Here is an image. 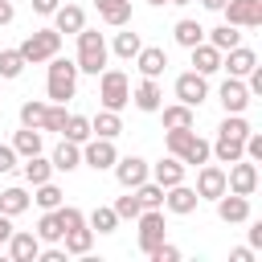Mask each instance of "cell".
<instances>
[{"mask_svg":"<svg viewBox=\"0 0 262 262\" xmlns=\"http://www.w3.org/2000/svg\"><path fill=\"white\" fill-rule=\"evenodd\" d=\"M221 12H225V20L237 25V29H258V25H262V0H225Z\"/></svg>","mask_w":262,"mask_h":262,"instance_id":"cell-9","label":"cell"},{"mask_svg":"<svg viewBox=\"0 0 262 262\" xmlns=\"http://www.w3.org/2000/svg\"><path fill=\"white\" fill-rule=\"evenodd\" d=\"M217 217H221L225 225L250 221V196H242V192H221V196H217Z\"/></svg>","mask_w":262,"mask_h":262,"instance_id":"cell-15","label":"cell"},{"mask_svg":"<svg viewBox=\"0 0 262 262\" xmlns=\"http://www.w3.org/2000/svg\"><path fill=\"white\" fill-rule=\"evenodd\" d=\"M61 0H33V12H41V16H53V8H57Z\"/></svg>","mask_w":262,"mask_h":262,"instance_id":"cell-47","label":"cell"},{"mask_svg":"<svg viewBox=\"0 0 262 262\" xmlns=\"http://www.w3.org/2000/svg\"><path fill=\"white\" fill-rule=\"evenodd\" d=\"M147 258H151V262H176V258H180V250H176V246H168V242H160Z\"/></svg>","mask_w":262,"mask_h":262,"instance_id":"cell-44","label":"cell"},{"mask_svg":"<svg viewBox=\"0 0 262 262\" xmlns=\"http://www.w3.org/2000/svg\"><path fill=\"white\" fill-rule=\"evenodd\" d=\"M196 205H201V196H196V188H188L184 180L172 184V188H164V209H168V213L188 217V213H196Z\"/></svg>","mask_w":262,"mask_h":262,"instance_id":"cell-14","label":"cell"},{"mask_svg":"<svg viewBox=\"0 0 262 262\" xmlns=\"http://www.w3.org/2000/svg\"><path fill=\"white\" fill-rule=\"evenodd\" d=\"M254 66H258V53L250 45H233L221 53V70H229V78H246Z\"/></svg>","mask_w":262,"mask_h":262,"instance_id":"cell-17","label":"cell"},{"mask_svg":"<svg viewBox=\"0 0 262 262\" xmlns=\"http://www.w3.org/2000/svg\"><path fill=\"white\" fill-rule=\"evenodd\" d=\"M86 225H90V229H98V233H115V225H119V213H115L111 205H98V209L86 217Z\"/></svg>","mask_w":262,"mask_h":262,"instance_id":"cell-39","label":"cell"},{"mask_svg":"<svg viewBox=\"0 0 262 262\" xmlns=\"http://www.w3.org/2000/svg\"><path fill=\"white\" fill-rule=\"evenodd\" d=\"M16 49H20V57H25L29 66H41V61H49L53 53H61V33H57V29H37V33H29Z\"/></svg>","mask_w":262,"mask_h":262,"instance_id":"cell-4","label":"cell"},{"mask_svg":"<svg viewBox=\"0 0 262 262\" xmlns=\"http://www.w3.org/2000/svg\"><path fill=\"white\" fill-rule=\"evenodd\" d=\"M229 258H233V262H254V250H250V246H237Z\"/></svg>","mask_w":262,"mask_h":262,"instance_id":"cell-51","label":"cell"},{"mask_svg":"<svg viewBox=\"0 0 262 262\" xmlns=\"http://www.w3.org/2000/svg\"><path fill=\"white\" fill-rule=\"evenodd\" d=\"M135 221H139V250L151 254V250L164 242V233H168V225H164V209H143Z\"/></svg>","mask_w":262,"mask_h":262,"instance_id":"cell-7","label":"cell"},{"mask_svg":"<svg viewBox=\"0 0 262 262\" xmlns=\"http://www.w3.org/2000/svg\"><path fill=\"white\" fill-rule=\"evenodd\" d=\"M37 258H41V262H66L70 254H66V246H57V242H53V246H49V250H41Z\"/></svg>","mask_w":262,"mask_h":262,"instance_id":"cell-46","label":"cell"},{"mask_svg":"<svg viewBox=\"0 0 262 262\" xmlns=\"http://www.w3.org/2000/svg\"><path fill=\"white\" fill-rule=\"evenodd\" d=\"M172 37H176V45H184V49H192V45H201L205 41V29L196 25V20H176V29H172Z\"/></svg>","mask_w":262,"mask_h":262,"instance_id":"cell-33","label":"cell"},{"mask_svg":"<svg viewBox=\"0 0 262 262\" xmlns=\"http://www.w3.org/2000/svg\"><path fill=\"white\" fill-rule=\"evenodd\" d=\"M164 147L184 164V168H201L213 151H209V139H201L192 127H172V131H164Z\"/></svg>","mask_w":262,"mask_h":262,"instance_id":"cell-1","label":"cell"},{"mask_svg":"<svg viewBox=\"0 0 262 262\" xmlns=\"http://www.w3.org/2000/svg\"><path fill=\"white\" fill-rule=\"evenodd\" d=\"M160 115H164V131H172V127H192V123H196V111H192V106H184V102L160 106Z\"/></svg>","mask_w":262,"mask_h":262,"instance_id":"cell-31","label":"cell"},{"mask_svg":"<svg viewBox=\"0 0 262 262\" xmlns=\"http://www.w3.org/2000/svg\"><path fill=\"white\" fill-rule=\"evenodd\" d=\"M61 139H70V143H86V139H90V119H86V115H70L66 127H61Z\"/></svg>","mask_w":262,"mask_h":262,"instance_id":"cell-37","label":"cell"},{"mask_svg":"<svg viewBox=\"0 0 262 262\" xmlns=\"http://www.w3.org/2000/svg\"><path fill=\"white\" fill-rule=\"evenodd\" d=\"M45 106H49V102H41V98H25V102H20V127H37V131H41Z\"/></svg>","mask_w":262,"mask_h":262,"instance_id":"cell-36","label":"cell"},{"mask_svg":"<svg viewBox=\"0 0 262 262\" xmlns=\"http://www.w3.org/2000/svg\"><path fill=\"white\" fill-rule=\"evenodd\" d=\"M111 209L119 213V221H135V217L143 213V205H139V196H135V188H127V196H119V201H115Z\"/></svg>","mask_w":262,"mask_h":262,"instance_id":"cell-42","label":"cell"},{"mask_svg":"<svg viewBox=\"0 0 262 262\" xmlns=\"http://www.w3.org/2000/svg\"><path fill=\"white\" fill-rule=\"evenodd\" d=\"M258 188V164L254 160H233L229 164V172H225V192H242V196H250Z\"/></svg>","mask_w":262,"mask_h":262,"instance_id":"cell-6","label":"cell"},{"mask_svg":"<svg viewBox=\"0 0 262 262\" xmlns=\"http://www.w3.org/2000/svg\"><path fill=\"white\" fill-rule=\"evenodd\" d=\"M201 4H205L209 12H221V4H225V0H201Z\"/></svg>","mask_w":262,"mask_h":262,"instance_id":"cell-52","label":"cell"},{"mask_svg":"<svg viewBox=\"0 0 262 262\" xmlns=\"http://www.w3.org/2000/svg\"><path fill=\"white\" fill-rule=\"evenodd\" d=\"M29 205H33V196H29L20 184H12V188H0V213H4V217H20Z\"/></svg>","mask_w":262,"mask_h":262,"instance_id":"cell-26","label":"cell"},{"mask_svg":"<svg viewBox=\"0 0 262 262\" xmlns=\"http://www.w3.org/2000/svg\"><path fill=\"white\" fill-rule=\"evenodd\" d=\"M45 94H49V102H70V98L78 94V66H74L70 57H61V53H53V57H49Z\"/></svg>","mask_w":262,"mask_h":262,"instance_id":"cell-3","label":"cell"},{"mask_svg":"<svg viewBox=\"0 0 262 262\" xmlns=\"http://www.w3.org/2000/svg\"><path fill=\"white\" fill-rule=\"evenodd\" d=\"M90 135H98V139H119L123 135V119H119V111H98L94 119H90Z\"/></svg>","mask_w":262,"mask_h":262,"instance_id":"cell-23","label":"cell"},{"mask_svg":"<svg viewBox=\"0 0 262 262\" xmlns=\"http://www.w3.org/2000/svg\"><path fill=\"white\" fill-rule=\"evenodd\" d=\"M12 16H16L12 0H0V29H4V25H12Z\"/></svg>","mask_w":262,"mask_h":262,"instance_id":"cell-48","label":"cell"},{"mask_svg":"<svg viewBox=\"0 0 262 262\" xmlns=\"http://www.w3.org/2000/svg\"><path fill=\"white\" fill-rule=\"evenodd\" d=\"M115 160H119V151H115V139H98V135H90V139L82 143V164H86V168H94V172H106Z\"/></svg>","mask_w":262,"mask_h":262,"instance_id":"cell-8","label":"cell"},{"mask_svg":"<svg viewBox=\"0 0 262 262\" xmlns=\"http://www.w3.org/2000/svg\"><path fill=\"white\" fill-rule=\"evenodd\" d=\"M33 201H37L41 209H57L66 196H61V188H57L53 180H45V184H33Z\"/></svg>","mask_w":262,"mask_h":262,"instance_id":"cell-41","label":"cell"},{"mask_svg":"<svg viewBox=\"0 0 262 262\" xmlns=\"http://www.w3.org/2000/svg\"><path fill=\"white\" fill-rule=\"evenodd\" d=\"M250 250H262V221L250 225Z\"/></svg>","mask_w":262,"mask_h":262,"instance_id":"cell-49","label":"cell"},{"mask_svg":"<svg viewBox=\"0 0 262 262\" xmlns=\"http://www.w3.org/2000/svg\"><path fill=\"white\" fill-rule=\"evenodd\" d=\"M33 233H37V237H41V246H45V242H49V246H53V242H61V233H66V229H61V225H57V213H53V209H45V213H41V221H37V229H33Z\"/></svg>","mask_w":262,"mask_h":262,"instance_id":"cell-34","label":"cell"},{"mask_svg":"<svg viewBox=\"0 0 262 262\" xmlns=\"http://www.w3.org/2000/svg\"><path fill=\"white\" fill-rule=\"evenodd\" d=\"M209 151L217 156V164H233V160H242V139H233V135H221V131H217V139L209 143Z\"/></svg>","mask_w":262,"mask_h":262,"instance_id":"cell-32","label":"cell"},{"mask_svg":"<svg viewBox=\"0 0 262 262\" xmlns=\"http://www.w3.org/2000/svg\"><path fill=\"white\" fill-rule=\"evenodd\" d=\"M168 4H180V8H184V4H192V0H168Z\"/></svg>","mask_w":262,"mask_h":262,"instance_id":"cell-53","label":"cell"},{"mask_svg":"<svg viewBox=\"0 0 262 262\" xmlns=\"http://www.w3.org/2000/svg\"><path fill=\"white\" fill-rule=\"evenodd\" d=\"M205 41L213 45V49H233V45H242V33H237V25H229V20H221L217 29H205Z\"/></svg>","mask_w":262,"mask_h":262,"instance_id":"cell-28","label":"cell"},{"mask_svg":"<svg viewBox=\"0 0 262 262\" xmlns=\"http://www.w3.org/2000/svg\"><path fill=\"white\" fill-rule=\"evenodd\" d=\"M131 61L139 66V74H143V78H164V70H168V53H164L160 45H143Z\"/></svg>","mask_w":262,"mask_h":262,"instance_id":"cell-19","label":"cell"},{"mask_svg":"<svg viewBox=\"0 0 262 262\" xmlns=\"http://www.w3.org/2000/svg\"><path fill=\"white\" fill-rule=\"evenodd\" d=\"M217 102L225 106V115H246V106H250L254 98H250V90H246L242 78H225V82L217 86Z\"/></svg>","mask_w":262,"mask_h":262,"instance_id":"cell-10","label":"cell"},{"mask_svg":"<svg viewBox=\"0 0 262 262\" xmlns=\"http://www.w3.org/2000/svg\"><path fill=\"white\" fill-rule=\"evenodd\" d=\"M94 8H98V16H102L106 25H115V29H123V25L131 20V0H94Z\"/></svg>","mask_w":262,"mask_h":262,"instance_id":"cell-27","label":"cell"},{"mask_svg":"<svg viewBox=\"0 0 262 262\" xmlns=\"http://www.w3.org/2000/svg\"><path fill=\"white\" fill-rule=\"evenodd\" d=\"M82 25H86V12L78 4H57L53 8V29L57 33H78Z\"/></svg>","mask_w":262,"mask_h":262,"instance_id":"cell-24","label":"cell"},{"mask_svg":"<svg viewBox=\"0 0 262 262\" xmlns=\"http://www.w3.org/2000/svg\"><path fill=\"white\" fill-rule=\"evenodd\" d=\"M111 49H115V57L131 61V57L143 49V41H139V33H131V29H127V33H115V45H111Z\"/></svg>","mask_w":262,"mask_h":262,"instance_id":"cell-35","label":"cell"},{"mask_svg":"<svg viewBox=\"0 0 262 262\" xmlns=\"http://www.w3.org/2000/svg\"><path fill=\"white\" fill-rule=\"evenodd\" d=\"M66 119H70L66 102H49V106H45V123H41V131H61Z\"/></svg>","mask_w":262,"mask_h":262,"instance_id":"cell-43","label":"cell"},{"mask_svg":"<svg viewBox=\"0 0 262 262\" xmlns=\"http://www.w3.org/2000/svg\"><path fill=\"white\" fill-rule=\"evenodd\" d=\"M78 37V57H74V66H78V74H102L106 70V57H111V49H106V37L98 33V29H78L74 33Z\"/></svg>","mask_w":262,"mask_h":262,"instance_id":"cell-2","label":"cell"},{"mask_svg":"<svg viewBox=\"0 0 262 262\" xmlns=\"http://www.w3.org/2000/svg\"><path fill=\"white\" fill-rule=\"evenodd\" d=\"M16 164H20V156L12 151V143H0V176H4V172H12Z\"/></svg>","mask_w":262,"mask_h":262,"instance_id":"cell-45","label":"cell"},{"mask_svg":"<svg viewBox=\"0 0 262 262\" xmlns=\"http://www.w3.org/2000/svg\"><path fill=\"white\" fill-rule=\"evenodd\" d=\"M41 147H45V135H41L37 127H20V131L12 135V151H16L20 160H25V156H37Z\"/></svg>","mask_w":262,"mask_h":262,"instance_id":"cell-29","label":"cell"},{"mask_svg":"<svg viewBox=\"0 0 262 262\" xmlns=\"http://www.w3.org/2000/svg\"><path fill=\"white\" fill-rule=\"evenodd\" d=\"M25 66H29V61L20 57V49H0V78H8V82H12V78H20V74H25Z\"/></svg>","mask_w":262,"mask_h":262,"instance_id":"cell-40","label":"cell"},{"mask_svg":"<svg viewBox=\"0 0 262 262\" xmlns=\"http://www.w3.org/2000/svg\"><path fill=\"white\" fill-rule=\"evenodd\" d=\"M176 98L184 102V106H201L205 98H209V82H205V74H196V70H188V74H180L176 78Z\"/></svg>","mask_w":262,"mask_h":262,"instance_id":"cell-11","label":"cell"},{"mask_svg":"<svg viewBox=\"0 0 262 262\" xmlns=\"http://www.w3.org/2000/svg\"><path fill=\"white\" fill-rule=\"evenodd\" d=\"M20 176L29 180V184H45V180H53V164L37 151V156H25L20 160Z\"/></svg>","mask_w":262,"mask_h":262,"instance_id":"cell-25","label":"cell"},{"mask_svg":"<svg viewBox=\"0 0 262 262\" xmlns=\"http://www.w3.org/2000/svg\"><path fill=\"white\" fill-rule=\"evenodd\" d=\"M147 4H156V8H160V4H168V0H147Z\"/></svg>","mask_w":262,"mask_h":262,"instance_id":"cell-54","label":"cell"},{"mask_svg":"<svg viewBox=\"0 0 262 262\" xmlns=\"http://www.w3.org/2000/svg\"><path fill=\"white\" fill-rule=\"evenodd\" d=\"M188 53H192V70H196V74H205V78H209V74H217V70H221V49H213L209 41L192 45Z\"/></svg>","mask_w":262,"mask_h":262,"instance_id":"cell-22","label":"cell"},{"mask_svg":"<svg viewBox=\"0 0 262 262\" xmlns=\"http://www.w3.org/2000/svg\"><path fill=\"white\" fill-rule=\"evenodd\" d=\"M131 102H135V111H143V115H156V111L164 106V90H160V78H143V82L131 90Z\"/></svg>","mask_w":262,"mask_h":262,"instance_id":"cell-18","label":"cell"},{"mask_svg":"<svg viewBox=\"0 0 262 262\" xmlns=\"http://www.w3.org/2000/svg\"><path fill=\"white\" fill-rule=\"evenodd\" d=\"M61 242H66V254H90V246H94V229H90V225H74V229L61 233Z\"/></svg>","mask_w":262,"mask_h":262,"instance_id":"cell-30","label":"cell"},{"mask_svg":"<svg viewBox=\"0 0 262 262\" xmlns=\"http://www.w3.org/2000/svg\"><path fill=\"white\" fill-rule=\"evenodd\" d=\"M135 196H139V205H143V209H164V188H160L151 176H147L143 184H135Z\"/></svg>","mask_w":262,"mask_h":262,"instance_id":"cell-38","label":"cell"},{"mask_svg":"<svg viewBox=\"0 0 262 262\" xmlns=\"http://www.w3.org/2000/svg\"><path fill=\"white\" fill-rule=\"evenodd\" d=\"M111 168H115V180H119L123 188H135V184H143V180H147V172H151V164H147L143 156H119Z\"/></svg>","mask_w":262,"mask_h":262,"instance_id":"cell-12","label":"cell"},{"mask_svg":"<svg viewBox=\"0 0 262 262\" xmlns=\"http://www.w3.org/2000/svg\"><path fill=\"white\" fill-rule=\"evenodd\" d=\"M184 172H188V168H184V164H180V160L168 151L160 164H151V172H147V176H151L160 188H172V184H180V180H184Z\"/></svg>","mask_w":262,"mask_h":262,"instance_id":"cell-20","label":"cell"},{"mask_svg":"<svg viewBox=\"0 0 262 262\" xmlns=\"http://www.w3.org/2000/svg\"><path fill=\"white\" fill-rule=\"evenodd\" d=\"M49 164H53V172H74V168H82V143H70V139H61V143L53 147Z\"/></svg>","mask_w":262,"mask_h":262,"instance_id":"cell-21","label":"cell"},{"mask_svg":"<svg viewBox=\"0 0 262 262\" xmlns=\"http://www.w3.org/2000/svg\"><path fill=\"white\" fill-rule=\"evenodd\" d=\"M37 254H41V237H37L33 229H12V237H8V258H12V262H37Z\"/></svg>","mask_w":262,"mask_h":262,"instance_id":"cell-16","label":"cell"},{"mask_svg":"<svg viewBox=\"0 0 262 262\" xmlns=\"http://www.w3.org/2000/svg\"><path fill=\"white\" fill-rule=\"evenodd\" d=\"M98 102L106 111H123L131 102V78L123 70H102L98 74Z\"/></svg>","mask_w":262,"mask_h":262,"instance_id":"cell-5","label":"cell"},{"mask_svg":"<svg viewBox=\"0 0 262 262\" xmlns=\"http://www.w3.org/2000/svg\"><path fill=\"white\" fill-rule=\"evenodd\" d=\"M8 237H12V217L0 213V246H8Z\"/></svg>","mask_w":262,"mask_h":262,"instance_id":"cell-50","label":"cell"},{"mask_svg":"<svg viewBox=\"0 0 262 262\" xmlns=\"http://www.w3.org/2000/svg\"><path fill=\"white\" fill-rule=\"evenodd\" d=\"M221 192H225V168L205 160V164L196 168V196H201V201H217Z\"/></svg>","mask_w":262,"mask_h":262,"instance_id":"cell-13","label":"cell"}]
</instances>
